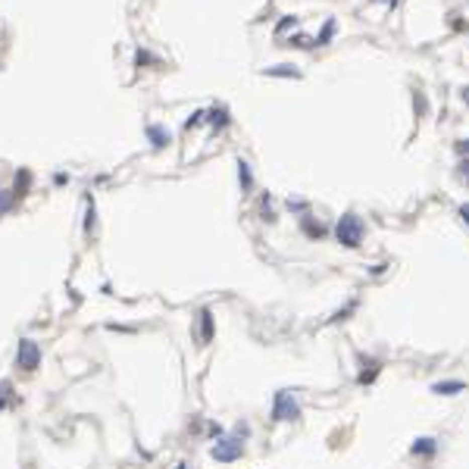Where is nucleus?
I'll use <instances>...</instances> for the list:
<instances>
[{
  "label": "nucleus",
  "instance_id": "obj_8",
  "mask_svg": "<svg viewBox=\"0 0 469 469\" xmlns=\"http://www.w3.org/2000/svg\"><path fill=\"white\" fill-rule=\"evenodd\" d=\"M410 450L413 453H435V438H416Z\"/></svg>",
  "mask_w": 469,
  "mask_h": 469
},
{
  "label": "nucleus",
  "instance_id": "obj_11",
  "mask_svg": "<svg viewBox=\"0 0 469 469\" xmlns=\"http://www.w3.org/2000/svg\"><path fill=\"white\" fill-rule=\"evenodd\" d=\"M238 172H241V188H247L250 184V169H247L244 160H238Z\"/></svg>",
  "mask_w": 469,
  "mask_h": 469
},
{
  "label": "nucleus",
  "instance_id": "obj_17",
  "mask_svg": "<svg viewBox=\"0 0 469 469\" xmlns=\"http://www.w3.org/2000/svg\"><path fill=\"white\" fill-rule=\"evenodd\" d=\"M4 404H7V401H4V397H0V407H4Z\"/></svg>",
  "mask_w": 469,
  "mask_h": 469
},
{
  "label": "nucleus",
  "instance_id": "obj_4",
  "mask_svg": "<svg viewBox=\"0 0 469 469\" xmlns=\"http://www.w3.org/2000/svg\"><path fill=\"white\" fill-rule=\"evenodd\" d=\"M38 363H41V350H38V344H35V341H22V344H19V366L28 369V372H35Z\"/></svg>",
  "mask_w": 469,
  "mask_h": 469
},
{
  "label": "nucleus",
  "instance_id": "obj_13",
  "mask_svg": "<svg viewBox=\"0 0 469 469\" xmlns=\"http://www.w3.org/2000/svg\"><path fill=\"white\" fill-rule=\"evenodd\" d=\"M332 25H335V22H325V28H322V32H319V41H329V38H332V32H335Z\"/></svg>",
  "mask_w": 469,
  "mask_h": 469
},
{
  "label": "nucleus",
  "instance_id": "obj_16",
  "mask_svg": "<svg viewBox=\"0 0 469 469\" xmlns=\"http://www.w3.org/2000/svg\"><path fill=\"white\" fill-rule=\"evenodd\" d=\"M382 4H388V7H394V4H397V0H382Z\"/></svg>",
  "mask_w": 469,
  "mask_h": 469
},
{
  "label": "nucleus",
  "instance_id": "obj_14",
  "mask_svg": "<svg viewBox=\"0 0 469 469\" xmlns=\"http://www.w3.org/2000/svg\"><path fill=\"white\" fill-rule=\"evenodd\" d=\"M376 376H379V369H366V372L360 376V382H363V385H369V382H372Z\"/></svg>",
  "mask_w": 469,
  "mask_h": 469
},
{
  "label": "nucleus",
  "instance_id": "obj_12",
  "mask_svg": "<svg viewBox=\"0 0 469 469\" xmlns=\"http://www.w3.org/2000/svg\"><path fill=\"white\" fill-rule=\"evenodd\" d=\"M304 232H307L310 238H319V235H325V232H322V229H319V225L313 222V219H307V222H304Z\"/></svg>",
  "mask_w": 469,
  "mask_h": 469
},
{
  "label": "nucleus",
  "instance_id": "obj_1",
  "mask_svg": "<svg viewBox=\"0 0 469 469\" xmlns=\"http://www.w3.org/2000/svg\"><path fill=\"white\" fill-rule=\"evenodd\" d=\"M335 235H338V241H341L344 247H360V241H363V222L347 213V216H341Z\"/></svg>",
  "mask_w": 469,
  "mask_h": 469
},
{
  "label": "nucleus",
  "instance_id": "obj_7",
  "mask_svg": "<svg viewBox=\"0 0 469 469\" xmlns=\"http://www.w3.org/2000/svg\"><path fill=\"white\" fill-rule=\"evenodd\" d=\"M463 388H466L463 382H435V385H432L435 394H460Z\"/></svg>",
  "mask_w": 469,
  "mask_h": 469
},
{
  "label": "nucleus",
  "instance_id": "obj_6",
  "mask_svg": "<svg viewBox=\"0 0 469 469\" xmlns=\"http://www.w3.org/2000/svg\"><path fill=\"white\" fill-rule=\"evenodd\" d=\"M263 75H272V78H301V69H294V66H269Z\"/></svg>",
  "mask_w": 469,
  "mask_h": 469
},
{
  "label": "nucleus",
  "instance_id": "obj_9",
  "mask_svg": "<svg viewBox=\"0 0 469 469\" xmlns=\"http://www.w3.org/2000/svg\"><path fill=\"white\" fill-rule=\"evenodd\" d=\"M13 201H16V194H13V191H0V216L13 207Z\"/></svg>",
  "mask_w": 469,
  "mask_h": 469
},
{
  "label": "nucleus",
  "instance_id": "obj_5",
  "mask_svg": "<svg viewBox=\"0 0 469 469\" xmlns=\"http://www.w3.org/2000/svg\"><path fill=\"white\" fill-rule=\"evenodd\" d=\"M147 138H150V144H153L156 150H163V147L169 144V132L160 129V125H147Z\"/></svg>",
  "mask_w": 469,
  "mask_h": 469
},
{
  "label": "nucleus",
  "instance_id": "obj_15",
  "mask_svg": "<svg viewBox=\"0 0 469 469\" xmlns=\"http://www.w3.org/2000/svg\"><path fill=\"white\" fill-rule=\"evenodd\" d=\"M457 147H460L463 153H469V141H460V144H457Z\"/></svg>",
  "mask_w": 469,
  "mask_h": 469
},
{
  "label": "nucleus",
  "instance_id": "obj_10",
  "mask_svg": "<svg viewBox=\"0 0 469 469\" xmlns=\"http://www.w3.org/2000/svg\"><path fill=\"white\" fill-rule=\"evenodd\" d=\"M201 319H204V341H210V338H213V319H210V310L201 313Z\"/></svg>",
  "mask_w": 469,
  "mask_h": 469
},
{
  "label": "nucleus",
  "instance_id": "obj_2",
  "mask_svg": "<svg viewBox=\"0 0 469 469\" xmlns=\"http://www.w3.org/2000/svg\"><path fill=\"white\" fill-rule=\"evenodd\" d=\"M272 416H275V419H297V416H301V407H297V401L291 397V391H282V394H275Z\"/></svg>",
  "mask_w": 469,
  "mask_h": 469
},
{
  "label": "nucleus",
  "instance_id": "obj_3",
  "mask_svg": "<svg viewBox=\"0 0 469 469\" xmlns=\"http://www.w3.org/2000/svg\"><path fill=\"white\" fill-rule=\"evenodd\" d=\"M241 457V435H232V438H222V441L213 447V460H238Z\"/></svg>",
  "mask_w": 469,
  "mask_h": 469
}]
</instances>
